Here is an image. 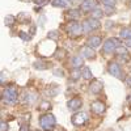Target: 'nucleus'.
<instances>
[{"instance_id":"nucleus-11","label":"nucleus","mask_w":131,"mask_h":131,"mask_svg":"<svg viewBox=\"0 0 131 131\" xmlns=\"http://www.w3.org/2000/svg\"><path fill=\"white\" fill-rule=\"evenodd\" d=\"M91 109L94 114H102L105 112V104L101 102V101H93L92 105H91Z\"/></svg>"},{"instance_id":"nucleus-29","label":"nucleus","mask_w":131,"mask_h":131,"mask_svg":"<svg viewBox=\"0 0 131 131\" xmlns=\"http://www.w3.org/2000/svg\"><path fill=\"white\" fill-rule=\"evenodd\" d=\"M34 3L37 4V5H45L46 3H49V0H34Z\"/></svg>"},{"instance_id":"nucleus-30","label":"nucleus","mask_w":131,"mask_h":131,"mask_svg":"<svg viewBox=\"0 0 131 131\" xmlns=\"http://www.w3.org/2000/svg\"><path fill=\"white\" fill-rule=\"evenodd\" d=\"M20 131H29V125H26V123L21 125V128H20Z\"/></svg>"},{"instance_id":"nucleus-17","label":"nucleus","mask_w":131,"mask_h":131,"mask_svg":"<svg viewBox=\"0 0 131 131\" xmlns=\"http://www.w3.org/2000/svg\"><path fill=\"white\" fill-rule=\"evenodd\" d=\"M51 4L57 8H64V7H67L68 0H52Z\"/></svg>"},{"instance_id":"nucleus-15","label":"nucleus","mask_w":131,"mask_h":131,"mask_svg":"<svg viewBox=\"0 0 131 131\" xmlns=\"http://www.w3.org/2000/svg\"><path fill=\"white\" fill-rule=\"evenodd\" d=\"M83 64H84V59H83V57L76 55V57L72 58V66H73L75 68H80Z\"/></svg>"},{"instance_id":"nucleus-7","label":"nucleus","mask_w":131,"mask_h":131,"mask_svg":"<svg viewBox=\"0 0 131 131\" xmlns=\"http://www.w3.org/2000/svg\"><path fill=\"white\" fill-rule=\"evenodd\" d=\"M109 73L115 76L117 79H123V76H122V70H121V66H119L118 63L115 62H112L110 64H109Z\"/></svg>"},{"instance_id":"nucleus-32","label":"nucleus","mask_w":131,"mask_h":131,"mask_svg":"<svg viewBox=\"0 0 131 131\" xmlns=\"http://www.w3.org/2000/svg\"><path fill=\"white\" fill-rule=\"evenodd\" d=\"M126 84H127V86H130V88H131V75H128L127 78H126Z\"/></svg>"},{"instance_id":"nucleus-27","label":"nucleus","mask_w":131,"mask_h":131,"mask_svg":"<svg viewBox=\"0 0 131 131\" xmlns=\"http://www.w3.org/2000/svg\"><path fill=\"white\" fill-rule=\"evenodd\" d=\"M49 107H50V102H47V101H43L41 104V109H42V110H47Z\"/></svg>"},{"instance_id":"nucleus-25","label":"nucleus","mask_w":131,"mask_h":131,"mask_svg":"<svg viewBox=\"0 0 131 131\" xmlns=\"http://www.w3.org/2000/svg\"><path fill=\"white\" fill-rule=\"evenodd\" d=\"M101 3H104L105 7H114L115 5V0H101Z\"/></svg>"},{"instance_id":"nucleus-3","label":"nucleus","mask_w":131,"mask_h":131,"mask_svg":"<svg viewBox=\"0 0 131 131\" xmlns=\"http://www.w3.org/2000/svg\"><path fill=\"white\" fill-rule=\"evenodd\" d=\"M118 46H121V41L118 38H109L105 41L104 46H102V52L109 54V52H113Z\"/></svg>"},{"instance_id":"nucleus-28","label":"nucleus","mask_w":131,"mask_h":131,"mask_svg":"<svg viewBox=\"0 0 131 131\" xmlns=\"http://www.w3.org/2000/svg\"><path fill=\"white\" fill-rule=\"evenodd\" d=\"M8 130V125L5 121H2V123H0V131H7Z\"/></svg>"},{"instance_id":"nucleus-22","label":"nucleus","mask_w":131,"mask_h":131,"mask_svg":"<svg viewBox=\"0 0 131 131\" xmlns=\"http://www.w3.org/2000/svg\"><path fill=\"white\" fill-rule=\"evenodd\" d=\"M47 38H49V39H54V41H57V39L59 38V31H57V30L49 31V34H47Z\"/></svg>"},{"instance_id":"nucleus-10","label":"nucleus","mask_w":131,"mask_h":131,"mask_svg":"<svg viewBox=\"0 0 131 131\" xmlns=\"http://www.w3.org/2000/svg\"><path fill=\"white\" fill-rule=\"evenodd\" d=\"M81 105H83V101H81V98H79V97H75V98H72V100H70L67 102L68 109H70V110H72V112L79 110V109L81 107Z\"/></svg>"},{"instance_id":"nucleus-2","label":"nucleus","mask_w":131,"mask_h":131,"mask_svg":"<svg viewBox=\"0 0 131 131\" xmlns=\"http://www.w3.org/2000/svg\"><path fill=\"white\" fill-rule=\"evenodd\" d=\"M66 31L72 37H78L84 31L83 30V24H79V23H76V21H71V23L66 26Z\"/></svg>"},{"instance_id":"nucleus-14","label":"nucleus","mask_w":131,"mask_h":131,"mask_svg":"<svg viewBox=\"0 0 131 131\" xmlns=\"http://www.w3.org/2000/svg\"><path fill=\"white\" fill-rule=\"evenodd\" d=\"M101 45V38L100 37H97V36H93V37H91L89 39H88V46H91V47H98Z\"/></svg>"},{"instance_id":"nucleus-21","label":"nucleus","mask_w":131,"mask_h":131,"mask_svg":"<svg viewBox=\"0 0 131 131\" xmlns=\"http://www.w3.org/2000/svg\"><path fill=\"white\" fill-rule=\"evenodd\" d=\"M80 76H81V71H80L79 68H75V70L71 72V79H72V80H78Z\"/></svg>"},{"instance_id":"nucleus-34","label":"nucleus","mask_w":131,"mask_h":131,"mask_svg":"<svg viewBox=\"0 0 131 131\" xmlns=\"http://www.w3.org/2000/svg\"><path fill=\"white\" fill-rule=\"evenodd\" d=\"M130 7H131V2H130Z\"/></svg>"},{"instance_id":"nucleus-5","label":"nucleus","mask_w":131,"mask_h":131,"mask_svg":"<svg viewBox=\"0 0 131 131\" xmlns=\"http://www.w3.org/2000/svg\"><path fill=\"white\" fill-rule=\"evenodd\" d=\"M17 91L15 88H5L3 92V100L7 104H15L17 101Z\"/></svg>"},{"instance_id":"nucleus-23","label":"nucleus","mask_w":131,"mask_h":131,"mask_svg":"<svg viewBox=\"0 0 131 131\" xmlns=\"http://www.w3.org/2000/svg\"><path fill=\"white\" fill-rule=\"evenodd\" d=\"M15 20H16V18H15L13 16L8 15V16L5 17V25H7V26H12V25L15 24Z\"/></svg>"},{"instance_id":"nucleus-16","label":"nucleus","mask_w":131,"mask_h":131,"mask_svg":"<svg viewBox=\"0 0 131 131\" xmlns=\"http://www.w3.org/2000/svg\"><path fill=\"white\" fill-rule=\"evenodd\" d=\"M68 18H71L72 21H76V20H79L80 18V10H78V9H72V10H70L68 12Z\"/></svg>"},{"instance_id":"nucleus-26","label":"nucleus","mask_w":131,"mask_h":131,"mask_svg":"<svg viewBox=\"0 0 131 131\" xmlns=\"http://www.w3.org/2000/svg\"><path fill=\"white\" fill-rule=\"evenodd\" d=\"M18 36H20L21 38H23L24 41H30V38H31L30 36H28L26 33H24V31H20V34H18Z\"/></svg>"},{"instance_id":"nucleus-4","label":"nucleus","mask_w":131,"mask_h":131,"mask_svg":"<svg viewBox=\"0 0 131 131\" xmlns=\"http://www.w3.org/2000/svg\"><path fill=\"white\" fill-rule=\"evenodd\" d=\"M100 26H101L100 21L96 20V18H92V17L88 18V20H85L84 23H83V30H84V33H91L93 30H97Z\"/></svg>"},{"instance_id":"nucleus-18","label":"nucleus","mask_w":131,"mask_h":131,"mask_svg":"<svg viewBox=\"0 0 131 131\" xmlns=\"http://www.w3.org/2000/svg\"><path fill=\"white\" fill-rule=\"evenodd\" d=\"M81 76H83L84 79H86V80H89V79L93 78V75H92V72H91V70L88 67H84L81 70Z\"/></svg>"},{"instance_id":"nucleus-9","label":"nucleus","mask_w":131,"mask_h":131,"mask_svg":"<svg viewBox=\"0 0 131 131\" xmlns=\"http://www.w3.org/2000/svg\"><path fill=\"white\" fill-rule=\"evenodd\" d=\"M96 5H97L96 0H84L80 5V8L83 12H92L93 9H96Z\"/></svg>"},{"instance_id":"nucleus-1","label":"nucleus","mask_w":131,"mask_h":131,"mask_svg":"<svg viewBox=\"0 0 131 131\" xmlns=\"http://www.w3.org/2000/svg\"><path fill=\"white\" fill-rule=\"evenodd\" d=\"M39 125H41V127L43 130L51 131V130H54V127L57 126V119H55V117H54L52 114H45L43 117H41Z\"/></svg>"},{"instance_id":"nucleus-8","label":"nucleus","mask_w":131,"mask_h":131,"mask_svg":"<svg viewBox=\"0 0 131 131\" xmlns=\"http://www.w3.org/2000/svg\"><path fill=\"white\" fill-rule=\"evenodd\" d=\"M115 54L119 57V59H121L123 63H126V62H128V59H130V57H128V52H127V50H126V47L125 46H118L115 50Z\"/></svg>"},{"instance_id":"nucleus-20","label":"nucleus","mask_w":131,"mask_h":131,"mask_svg":"<svg viewBox=\"0 0 131 131\" xmlns=\"http://www.w3.org/2000/svg\"><path fill=\"white\" fill-rule=\"evenodd\" d=\"M121 37L127 39V38H131V29L130 28H126L123 30H121Z\"/></svg>"},{"instance_id":"nucleus-31","label":"nucleus","mask_w":131,"mask_h":131,"mask_svg":"<svg viewBox=\"0 0 131 131\" xmlns=\"http://www.w3.org/2000/svg\"><path fill=\"white\" fill-rule=\"evenodd\" d=\"M125 46H126V47H131V38L125 39Z\"/></svg>"},{"instance_id":"nucleus-19","label":"nucleus","mask_w":131,"mask_h":131,"mask_svg":"<svg viewBox=\"0 0 131 131\" xmlns=\"http://www.w3.org/2000/svg\"><path fill=\"white\" fill-rule=\"evenodd\" d=\"M91 17H92V18H96V20L101 18V17H102V10H100V9H93L92 13H91Z\"/></svg>"},{"instance_id":"nucleus-12","label":"nucleus","mask_w":131,"mask_h":131,"mask_svg":"<svg viewBox=\"0 0 131 131\" xmlns=\"http://www.w3.org/2000/svg\"><path fill=\"white\" fill-rule=\"evenodd\" d=\"M102 81H100V80H92V83L89 84V91L92 92V93H94V94H97V93H100L101 91H102Z\"/></svg>"},{"instance_id":"nucleus-6","label":"nucleus","mask_w":131,"mask_h":131,"mask_svg":"<svg viewBox=\"0 0 131 131\" xmlns=\"http://www.w3.org/2000/svg\"><path fill=\"white\" fill-rule=\"evenodd\" d=\"M71 121L75 126H83L86 121H88V115L83 112H79V113H76L71 117Z\"/></svg>"},{"instance_id":"nucleus-13","label":"nucleus","mask_w":131,"mask_h":131,"mask_svg":"<svg viewBox=\"0 0 131 131\" xmlns=\"http://www.w3.org/2000/svg\"><path fill=\"white\" fill-rule=\"evenodd\" d=\"M81 54H83V57L86 58V59H94V57H96V52H94L93 47H91V46H85V47H83Z\"/></svg>"},{"instance_id":"nucleus-33","label":"nucleus","mask_w":131,"mask_h":131,"mask_svg":"<svg viewBox=\"0 0 131 131\" xmlns=\"http://www.w3.org/2000/svg\"><path fill=\"white\" fill-rule=\"evenodd\" d=\"M54 73H55V75H63V71L62 70H55V71H54Z\"/></svg>"},{"instance_id":"nucleus-24","label":"nucleus","mask_w":131,"mask_h":131,"mask_svg":"<svg viewBox=\"0 0 131 131\" xmlns=\"http://www.w3.org/2000/svg\"><path fill=\"white\" fill-rule=\"evenodd\" d=\"M34 67H36L37 70H46V68H47V64H46L45 62H36V63H34Z\"/></svg>"}]
</instances>
